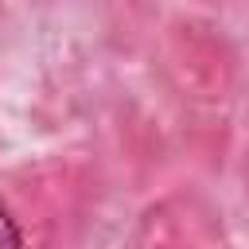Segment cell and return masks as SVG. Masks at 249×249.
<instances>
[{
  "label": "cell",
  "mask_w": 249,
  "mask_h": 249,
  "mask_svg": "<svg viewBox=\"0 0 249 249\" xmlns=\"http://www.w3.org/2000/svg\"><path fill=\"white\" fill-rule=\"evenodd\" d=\"M0 249H23V230L4 198H0Z\"/></svg>",
  "instance_id": "6da1fadb"
}]
</instances>
